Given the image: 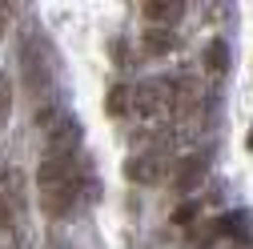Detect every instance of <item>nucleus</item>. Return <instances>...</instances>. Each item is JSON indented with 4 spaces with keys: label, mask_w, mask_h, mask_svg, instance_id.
<instances>
[{
    "label": "nucleus",
    "mask_w": 253,
    "mask_h": 249,
    "mask_svg": "<svg viewBox=\"0 0 253 249\" xmlns=\"http://www.w3.org/2000/svg\"><path fill=\"white\" fill-rule=\"evenodd\" d=\"M37 197L48 221L69 217L101 197V177L88 169L84 157H41L37 165Z\"/></svg>",
    "instance_id": "obj_1"
},
{
    "label": "nucleus",
    "mask_w": 253,
    "mask_h": 249,
    "mask_svg": "<svg viewBox=\"0 0 253 249\" xmlns=\"http://www.w3.org/2000/svg\"><path fill=\"white\" fill-rule=\"evenodd\" d=\"M133 117L149 129L173 124V84L169 77H149L133 84Z\"/></svg>",
    "instance_id": "obj_2"
},
{
    "label": "nucleus",
    "mask_w": 253,
    "mask_h": 249,
    "mask_svg": "<svg viewBox=\"0 0 253 249\" xmlns=\"http://www.w3.org/2000/svg\"><path fill=\"white\" fill-rule=\"evenodd\" d=\"M24 209H28V173L8 165L0 169V237L12 241L24 229Z\"/></svg>",
    "instance_id": "obj_3"
},
{
    "label": "nucleus",
    "mask_w": 253,
    "mask_h": 249,
    "mask_svg": "<svg viewBox=\"0 0 253 249\" xmlns=\"http://www.w3.org/2000/svg\"><path fill=\"white\" fill-rule=\"evenodd\" d=\"M41 133H44V157H81L84 129H81V121L69 109L60 113V117H52Z\"/></svg>",
    "instance_id": "obj_4"
},
{
    "label": "nucleus",
    "mask_w": 253,
    "mask_h": 249,
    "mask_svg": "<svg viewBox=\"0 0 253 249\" xmlns=\"http://www.w3.org/2000/svg\"><path fill=\"white\" fill-rule=\"evenodd\" d=\"M169 173H173V161L165 149H145L125 161V177L133 185H161V181H169Z\"/></svg>",
    "instance_id": "obj_5"
},
{
    "label": "nucleus",
    "mask_w": 253,
    "mask_h": 249,
    "mask_svg": "<svg viewBox=\"0 0 253 249\" xmlns=\"http://www.w3.org/2000/svg\"><path fill=\"white\" fill-rule=\"evenodd\" d=\"M205 173H209V157H205V153H193V157H185V161L173 165L169 185H173L181 197H189L193 189H201V185H205Z\"/></svg>",
    "instance_id": "obj_6"
},
{
    "label": "nucleus",
    "mask_w": 253,
    "mask_h": 249,
    "mask_svg": "<svg viewBox=\"0 0 253 249\" xmlns=\"http://www.w3.org/2000/svg\"><path fill=\"white\" fill-rule=\"evenodd\" d=\"M185 12H189L185 0H145L141 4V16H145L149 28H173Z\"/></svg>",
    "instance_id": "obj_7"
},
{
    "label": "nucleus",
    "mask_w": 253,
    "mask_h": 249,
    "mask_svg": "<svg viewBox=\"0 0 253 249\" xmlns=\"http://www.w3.org/2000/svg\"><path fill=\"white\" fill-rule=\"evenodd\" d=\"M141 44H145V56H165V52L177 48V33H173V28H149L145 24Z\"/></svg>",
    "instance_id": "obj_8"
},
{
    "label": "nucleus",
    "mask_w": 253,
    "mask_h": 249,
    "mask_svg": "<svg viewBox=\"0 0 253 249\" xmlns=\"http://www.w3.org/2000/svg\"><path fill=\"white\" fill-rule=\"evenodd\" d=\"M105 109H109V117H129V113H133V84H125V81L113 84Z\"/></svg>",
    "instance_id": "obj_9"
},
{
    "label": "nucleus",
    "mask_w": 253,
    "mask_h": 249,
    "mask_svg": "<svg viewBox=\"0 0 253 249\" xmlns=\"http://www.w3.org/2000/svg\"><path fill=\"white\" fill-rule=\"evenodd\" d=\"M229 69V52H225V41H209L205 44V73L217 81V77H225Z\"/></svg>",
    "instance_id": "obj_10"
},
{
    "label": "nucleus",
    "mask_w": 253,
    "mask_h": 249,
    "mask_svg": "<svg viewBox=\"0 0 253 249\" xmlns=\"http://www.w3.org/2000/svg\"><path fill=\"white\" fill-rule=\"evenodd\" d=\"M8 117H12V81L0 73V129L8 124Z\"/></svg>",
    "instance_id": "obj_11"
},
{
    "label": "nucleus",
    "mask_w": 253,
    "mask_h": 249,
    "mask_svg": "<svg viewBox=\"0 0 253 249\" xmlns=\"http://www.w3.org/2000/svg\"><path fill=\"white\" fill-rule=\"evenodd\" d=\"M197 213H201V201H185V205L173 213V221H177V225H189V221H197Z\"/></svg>",
    "instance_id": "obj_12"
},
{
    "label": "nucleus",
    "mask_w": 253,
    "mask_h": 249,
    "mask_svg": "<svg viewBox=\"0 0 253 249\" xmlns=\"http://www.w3.org/2000/svg\"><path fill=\"white\" fill-rule=\"evenodd\" d=\"M4 33H8V4H0V41H4Z\"/></svg>",
    "instance_id": "obj_13"
},
{
    "label": "nucleus",
    "mask_w": 253,
    "mask_h": 249,
    "mask_svg": "<svg viewBox=\"0 0 253 249\" xmlns=\"http://www.w3.org/2000/svg\"><path fill=\"white\" fill-rule=\"evenodd\" d=\"M44 249H77V245H73V241H65V237H52Z\"/></svg>",
    "instance_id": "obj_14"
},
{
    "label": "nucleus",
    "mask_w": 253,
    "mask_h": 249,
    "mask_svg": "<svg viewBox=\"0 0 253 249\" xmlns=\"http://www.w3.org/2000/svg\"><path fill=\"white\" fill-rule=\"evenodd\" d=\"M249 153H253V129H249Z\"/></svg>",
    "instance_id": "obj_15"
}]
</instances>
